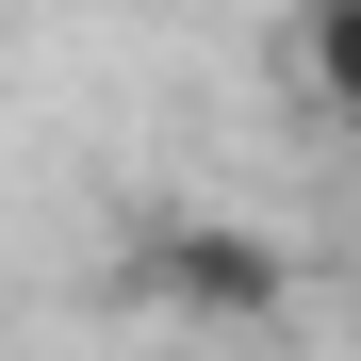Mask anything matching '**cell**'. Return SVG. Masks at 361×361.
Here are the masks:
<instances>
[{
  "instance_id": "obj_1",
  "label": "cell",
  "mask_w": 361,
  "mask_h": 361,
  "mask_svg": "<svg viewBox=\"0 0 361 361\" xmlns=\"http://www.w3.org/2000/svg\"><path fill=\"white\" fill-rule=\"evenodd\" d=\"M148 295L180 329H230V345H247V329L295 312V247H279V230H230V214H180V230H148Z\"/></svg>"
},
{
  "instance_id": "obj_2",
  "label": "cell",
  "mask_w": 361,
  "mask_h": 361,
  "mask_svg": "<svg viewBox=\"0 0 361 361\" xmlns=\"http://www.w3.org/2000/svg\"><path fill=\"white\" fill-rule=\"evenodd\" d=\"M295 82H312L329 132H361V0H312L295 17Z\"/></svg>"
}]
</instances>
